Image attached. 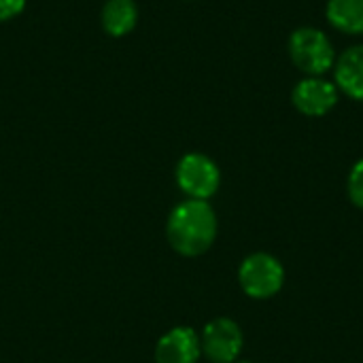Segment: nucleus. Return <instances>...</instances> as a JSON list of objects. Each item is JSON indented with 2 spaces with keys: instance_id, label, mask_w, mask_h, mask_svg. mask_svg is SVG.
I'll return each instance as SVG.
<instances>
[{
  "instance_id": "5",
  "label": "nucleus",
  "mask_w": 363,
  "mask_h": 363,
  "mask_svg": "<svg viewBox=\"0 0 363 363\" xmlns=\"http://www.w3.org/2000/svg\"><path fill=\"white\" fill-rule=\"evenodd\" d=\"M245 336L236 321L217 317L208 321L200 336V347L211 363H236L242 351Z\"/></svg>"
},
{
  "instance_id": "2",
  "label": "nucleus",
  "mask_w": 363,
  "mask_h": 363,
  "mask_svg": "<svg viewBox=\"0 0 363 363\" xmlns=\"http://www.w3.org/2000/svg\"><path fill=\"white\" fill-rule=\"evenodd\" d=\"M238 283L249 298L268 300L283 289L285 268L270 253H253L242 259L238 268Z\"/></svg>"
},
{
  "instance_id": "1",
  "label": "nucleus",
  "mask_w": 363,
  "mask_h": 363,
  "mask_svg": "<svg viewBox=\"0 0 363 363\" xmlns=\"http://www.w3.org/2000/svg\"><path fill=\"white\" fill-rule=\"evenodd\" d=\"M166 238L183 257L204 255L217 238V215L208 200L187 198L177 204L166 221Z\"/></svg>"
},
{
  "instance_id": "11",
  "label": "nucleus",
  "mask_w": 363,
  "mask_h": 363,
  "mask_svg": "<svg viewBox=\"0 0 363 363\" xmlns=\"http://www.w3.org/2000/svg\"><path fill=\"white\" fill-rule=\"evenodd\" d=\"M349 198L363 211V160H359L349 174Z\"/></svg>"
},
{
  "instance_id": "13",
  "label": "nucleus",
  "mask_w": 363,
  "mask_h": 363,
  "mask_svg": "<svg viewBox=\"0 0 363 363\" xmlns=\"http://www.w3.org/2000/svg\"><path fill=\"white\" fill-rule=\"evenodd\" d=\"M236 363H255V362H249V359H245V362H236Z\"/></svg>"
},
{
  "instance_id": "10",
  "label": "nucleus",
  "mask_w": 363,
  "mask_h": 363,
  "mask_svg": "<svg viewBox=\"0 0 363 363\" xmlns=\"http://www.w3.org/2000/svg\"><path fill=\"white\" fill-rule=\"evenodd\" d=\"M328 19L334 28L347 34L363 32V0H330Z\"/></svg>"
},
{
  "instance_id": "9",
  "label": "nucleus",
  "mask_w": 363,
  "mask_h": 363,
  "mask_svg": "<svg viewBox=\"0 0 363 363\" xmlns=\"http://www.w3.org/2000/svg\"><path fill=\"white\" fill-rule=\"evenodd\" d=\"M138 23V6L134 0H106L102 6V28L119 38L130 34Z\"/></svg>"
},
{
  "instance_id": "12",
  "label": "nucleus",
  "mask_w": 363,
  "mask_h": 363,
  "mask_svg": "<svg viewBox=\"0 0 363 363\" xmlns=\"http://www.w3.org/2000/svg\"><path fill=\"white\" fill-rule=\"evenodd\" d=\"M26 9V0H0V21L15 19Z\"/></svg>"
},
{
  "instance_id": "3",
  "label": "nucleus",
  "mask_w": 363,
  "mask_h": 363,
  "mask_svg": "<svg viewBox=\"0 0 363 363\" xmlns=\"http://www.w3.org/2000/svg\"><path fill=\"white\" fill-rule=\"evenodd\" d=\"M289 53L294 64L311 77H319L334 66V47L330 38L315 28L296 30L289 38Z\"/></svg>"
},
{
  "instance_id": "4",
  "label": "nucleus",
  "mask_w": 363,
  "mask_h": 363,
  "mask_svg": "<svg viewBox=\"0 0 363 363\" xmlns=\"http://www.w3.org/2000/svg\"><path fill=\"white\" fill-rule=\"evenodd\" d=\"M177 185L191 200H208L221 185L219 166L204 153H187L177 164Z\"/></svg>"
},
{
  "instance_id": "7",
  "label": "nucleus",
  "mask_w": 363,
  "mask_h": 363,
  "mask_svg": "<svg viewBox=\"0 0 363 363\" xmlns=\"http://www.w3.org/2000/svg\"><path fill=\"white\" fill-rule=\"evenodd\" d=\"M291 100L300 113H304L308 117H321L336 106L338 89L334 83H330L325 79L311 77V79H304L296 85Z\"/></svg>"
},
{
  "instance_id": "8",
  "label": "nucleus",
  "mask_w": 363,
  "mask_h": 363,
  "mask_svg": "<svg viewBox=\"0 0 363 363\" xmlns=\"http://www.w3.org/2000/svg\"><path fill=\"white\" fill-rule=\"evenodd\" d=\"M336 85L355 100H363V45L347 49L336 64Z\"/></svg>"
},
{
  "instance_id": "6",
  "label": "nucleus",
  "mask_w": 363,
  "mask_h": 363,
  "mask_svg": "<svg viewBox=\"0 0 363 363\" xmlns=\"http://www.w3.org/2000/svg\"><path fill=\"white\" fill-rule=\"evenodd\" d=\"M202 355L200 334L194 328H172L155 345V363H198Z\"/></svg>"
}]
</instances>
